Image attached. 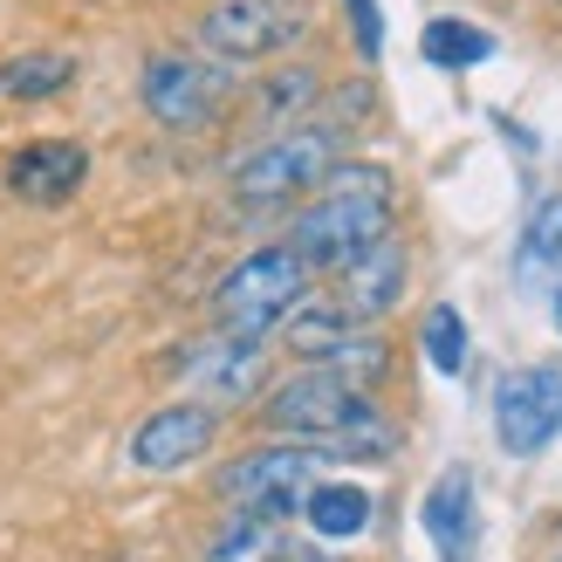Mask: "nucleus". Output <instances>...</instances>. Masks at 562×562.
<instances>
[{
    "instance_id": "obj_14",
    "label": "nucleus",
    "mask_w": 562,
    "mask_h": 562,
    "mask_svg": "<svg viewBox=\"0 0 562 562\" xmlns=\"http://www.w3.org/2000/svg\"><path fill=\"white\" fill-rule=\"evenodd\" d=\"M426 536L439 542L446 562H467V549H473V481L467 473H439V487L426 494Z\"/></svg>"
},
{
    "instance_id": "obj_5",
    "label": "nucleus",
    "mask_w": 562,
    "mask_h": 562,
    "mask_svg": "<svg viewBox=\"0 0 562 562\" xmlns=\"http://www.w3.org/2000/svg\"><path fill=\"white\" fill-rule=\"evenodd\" d=\"M323 460H336L329 446H302V439L255 446V453H240L227 473H220V494H227L234 508L261 515V521H289V515H302L308 487L323 481Z\"/></svg>"
},
{
    "instance_id": "obj_9",
    "label": "nucleus",
    "mask_w": 562,
    "mask_h": 562,
    "mask_svg": "<svg viewBox=\"0 0 562 562\" xmlns=\"http://www.w3.org/2000/svg\"><path fill=\"white\" fill-rule=\"evenodd\" d=\"M172 371L200 391V405H247L261 391V378H268V350H261V336L220 329L206 344H179Z\"/></svg>"
},
{
    "instance_id": "obj_21",
    "label": "nucleus",
    "mask_w": 562,
    "mask_h": 562,
    "mask_svg": "<svg viewBox=\"0 0 562 562\" xmlns=\"http://www.w3.org/2000/svg\"><path fill=\"white\" fill-rule=\"evenodd\" d=\"M418 48H426L432 69H473V63H487V55H494V42H487L473 21H432Z\"/></svg>"
},
{
    "instance_id": "obj_17",
    "label": "nucleus",
    "mask_w": 562,
    "mask_h": 562,
    "mask_svg": "<svg viewBox=\"0 0 562 562\" xmlns=\"http://www.w3.org/2000/svg\"><path fill=\"white\" fill-rule=\"evenodd\" d=\"M76 82V63L55 48H35V55H14V63H0V103H48L63 97Z\"/></svg>"
},
{
    "instance_id": "obj_2",
    "label": "nucleus",
    "mask_w": 562,
    "mask_h": 562,
    "mask_svg": "<svg viewBox=\"0 0 562 562\" xmlns=\"http://www.w3.org/2000/svg\"><path fill=\"white\" fill-rule=\"evenodd\" d=\"M308 274H316V268H308L295 247H255V255L234 261L227 274H220V289H213L220 329H234V336L281 329L308 302Z\"/></svg>"
},
{
    "instance_id": "obj_22",
    "label": "nucleus",
    "mask_w": 562,
    "mask_h": 562,
    "mask_svg": "<svg viewBox=\"0 0 562 562\" xmlns=\"http://www.w3.org/2000/svg\"><path fill=\"white\" fill-rule=\"evenodd\" d=\"M281 521H261V515H234L227 528H220V542H213V555L206 562H274L281 555V536H274Z\"/></svg>"
},
{
    "instance_id": "obj_11",
    "label": "nucleus",
    "mask_w": 562,
    "mask_h": 562,
    "mask_svg": "<svg viewBox=\"0 0 562 562\" xmlns=\"http://www.w3.org/2000/svg\"><path fill=\"white\" fill-rule=\"evenodd\" d=\"M82 179H90V151L69 145V137H35V145H21V151L8 158L14 200H35V206H63V200H76Z\"/></svg>"
},
{
    "instance_id": "obj_12",
    "label": "nucleus",
    "mask_w": 562,
    "mask_h": 562,
    "mask_svg": "<svg viewBox=\"0 0 562 562\" xmlns=\"http://www.w3.org/2000/svg\"><path fill=\"white\" fill-rule=\"evenodd\" d=\"M405 274H412L405 240H398V234H384L378 247H363L350 268H336V302L350 308V323H378L384 308H398Z\"/></svg>"
},
{
    "instance_id": "obj_1",
    "label": "nucleus",
    "mask_w": 562,
    "mask_h": 562,
    "mask_svg": "<svg viewBox=\"0 0 562 562\" xmlns=\"http://www.w3.org/2000/svg\"><path fill=\"white\" fill-rule=\"evenodd\" d=\"M384 234H391V172L384 165H336L316 192V206L295 213L289 247L316 274H336V268H350L363 247H378Z\"/></svg>"
},
{
    "instance_id": "obj_7",
    "label": "nucleus",
    "mask_w": 562,
    "mask_h": 562,
    "mask_svg": "<svg viewBox=\"0 0 562 562\" xmlns=\"http://www.w3.org/2000/svg\"><path fill=\"white\" fill-rule=\"evenodd\" d=\"M302 27H308L302 0H213L200 14V55L247 69V63H268V55L295 48Z\"/></svg>"
},
{
    "instance_id": "obj_20",
    "label": "nucleus",
    "mask_w": 562,
    "mask_h": 562,
    "mask_svg": "<svg viewBox=\"0 0 562 562\" xmlns=\"http://www.w3.org/2000/svg\"><path fill=\"white\" fill-rule=\"evenodd\" d=\"M384 363H391V344H384V336H378L371 323H357V329L344 336V344H336V350L323 357V371L350 378V384L363 391V384H378V378H384Z\"/></svg>"
},
{
    "instance_id": "obj_3",
    "label": "nucleus",
    "mask_w": 562,
    "mask_h": 562,
    "mask_svg": "<svg viewBox=\"0 0 562 562\" xmlns=\"http://www.w3.org/2000/svg\"><path fill=\"white\" fill-rule=\"evenodd\" d=\"M336 165H344V131L336 124H289L234 165V200L281 206V200H295V192H316Z\"/></svg>"
},
{
    "instance_id": "obj_10",
    "label": "nucleus",
    "mask_w": 562,
    "mask_h": 562,
    "mask_svg": "<svg viewBox=\"0 0 562 562\" xmlns=\"http://www.w3.org/2000/svg\"><path fill=\"white\" fill-rule=\"evenodd\" d=\"M213 432H220V412L200 405V398H179V405H158L145 426L131 432L124 460H131L137 473H179V467H192V460H206Z\"/></svg>"
},
{
    "instance_id": "obj_4",
    "label": "nucleus",
    "mask_w": 562,
    "mask_h": 562,
    "mask_svg": "<svg viewBox=\"0 0 562 562\" xmlns=\"http://www.w3.org/2000/svg\"><path fill=\"white\" fill-rule=\"evenodd\" d=\"M378 405L363 398V391L350 384V378H336V371H323V363H308V371H295V378H281L268 398H261V418L281 432V439H302V446H344L363 418H371Z\"/></svg>"
},
{
    "instance_id": "obj_19",
    "label": "nucleus",
    "mask_w": 562,
    "mask_h": 562,
    "mask_svg": "<svg viewBox=\"0 0 562 562\" xmlns=\"http://www.w3.org/2000/svg\"><path fill=\"white\" fill-rule=\"evenodd\" d=\"M418 350H426V363L446 371V378L467 371V323H460L453 302H432L426 308V323H418Z\"/></svg>"
},
{
    "instance_id": "obj_23",
    "label": "nucleus",
    "mask_w": 562,
    "mask_h": 562,
    "mask_svg": "<svg viewBox=\"0 0 562 562\" xmlns=\"http://www.w3.org/2000/svg\"><path fill=\"white\" fill-rule=\"evenodd\" d=\"M350 8H357V42H363V55H378V8H371V0H350Z\"/></svg>"
},
{
    "instance_id": "obj_8",
    "label": "nucleus",
    "mask_w": 562,
    "mask_h": 562,
    "mask_svg": "<svg viewBox=\"0 0 562 562\" xmlns=\"http://www.w3.org/2000/svg\"><path fill=\"white\" fill-rule=\"evenodd\" d=\"M562 432V371L555 363H521L494 384V439L501 453L536 460L542 446Z\"/></svg>"
},
{
    "instance_id": "obj_18",
    "label": "nucleus",
    "mask_w": 562,
    "mask_h": 562,
    "mask_svg": "<svg viewBox=\"0 0 562 562\" xmlns=\"http://www.w3.org/2000/svg\"><path fill=\"white\" fill-rule=\"evenodd\" d=\"M316 90H323V69H274V76L261 82L255 110H261L268 124H281V131H289V124H308L302 110L316 103Z\"/></svg>"
},
{
    "instance_id": "obj_6",
    "label": "nucleus",
    "mask_w": 562,
    "mask_h": 562,
    "mask_svg": "<svg viewBox=\"0 0 562 562\" xmlns=\"http://www.w3.org/2000/svg\"><path fill=\"white\" fill-rule=\"evenodd\" d=\"M137 97H145V110L165 131H206V124H220V110L234 103V76H227V63H213V55L165 48L145 63V76H137Z\"/></svg>"
},
{
    "instance_id": "obj_15",
    "label": "nucleus",
    "mask_w": 562,
    "mask_h": 562,
    "mask_svg": "<svg viewBox=\"0 0 562 562\" xmlns=\"http://www.w3.org/2000/svg\"><path fill=\"white\" fill-rule=\"evenodd\" d=\"M302 521L316 528L323 542H350V536L371 528V494H363L357 481H316L308 501H302Z\"/></svg>"
},
{
    "instance_id": "obj_13",
    "label": "nucleus",
    "mask_w": 562,
    "mask_h": 562,
    "mask_svg": "<svg viewBox=\"0 0 562 562\" xmlns=\"http://www.w3.org/2000/svg\"><path fill=\"white\" fill-rule=\"evenodd\" d=\"M555 281H562V192L528 213V227L515 240V289L521 295H555Z\"/></svg>"
},
{
    "instance_id": "obj_24",
    "label": "nucleus",
    "mask_w": 562,
    "mask_h": 562,
    "mask_svg": "<svg viewBox=\"0 0 562 562\" xmlns=\"http://www.w3.org/2000/svg\"><path fill=\"white\" fill-rule=\"evenodd\" d=\"M549 316H555V336H562V281H555V295H549Z\"/></svg>"
},
{
    "instance_id": "obj_16",
    "label": "nucleus",
    "mask_w": 562,
    "mask_h": 562,
    "mask_svg": "<svg viewBox=\"0 0 562 562\" xmlns=\"http://www.w3.org/2000/svg\"><path fill=\"white\" fill-rule=\"evenodd\" d=\"M350 329H357V323H350V308L336 302V295H308V302L295 308V316L281 323V336H289V350H295L302 363H323V357H329L336 344H344Z\"/></svg>"
}]
</instances>
